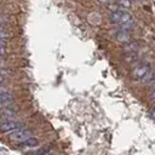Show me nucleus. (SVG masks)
<instances>
[{
    "label": "nucleus",
    "instance_id": "1",
    "mask_svg": "<svg viewBox=\"0 0 155 155\" xmlns=\"http://www.w3.org/2000/svg\"><path fill=\"white\" fill-rule=\"evenodd\" d=\"M110 21H111L113 24H116V25H122V24L133 22L131 13H128L127 11H124V10H119V11L111 12Z\"/></svg>",
    "mask_w": 155,
    "mask_h": 155
},
{
    "label": "nucleus",
    "instance_id": "2",
    "mask_svg": "<svg viewBox=\"0 0 155 155\" xmlns=\"http://www.w3.org/2000/svg\"><path fill=\"white\" fill-rule=\"evenodd\" d=\"M30 137H33V131L28 130V128H23V127L15 131V132L8 133V139L12 140V142H17V143L24 142Z\"/></svg>",
    "mask_w": 155,
    "mask_h": 155
},
{
    "label": "nucleus",
    "instance_id": "3",
    "mask_svg": "<svg viewBox=\"0 0 155 155\" xmlns=\"http://www.w3.org/2000/svg\"><path fill=\"white\" fill-rule=\"evenodd\" d=\"M151 71V68H150V64L149 63H142L139 65H137L133 70H132V78L134 80H140L143 81L144 78Z\"/></svg>",
    "mask_w": 155,
    "mask_h": 155
},
{
    "label": "nucleus",
    "instance_id": "4",
    "mask_svg": "<svg viewBox=\"0 0 155 155\" xmlns=\"http://www.w3.org/2000/svg\"><path fill=\"white\" fill-rule=\"evenodd\" d=\"M0 128H1L2 133H11V132H15V131L22 128V124L17 122V121H13L11 119H7V120H4L1 122Z\"/></svg>",
    "mask_w": 155,
    "mask_h": 155
},
{
    "label": "nucleus",
    "instance_id": "5",
    "mask_svg": "<svg viewBox=\"0 0 155 155\" xmlns=\"http://www.w3.org/2000/svg\"><path fill=\"white\" fill-rule=\"evenodd\" d=\"M0 102H1V107L5 108L7 105H10L13 102V97L10 92H7L4 87H1V97H0Z\"/></svg>",
    "mask_w": 155,
    "mask_h": 155
},
{
    "label": "nucleus",
    "instance_id": "6",
    "mask_svg": "<svg viewBox=\"0 0 155 155\" xmlns=\"http://www.w3.org/2000/svg\"><path fill=\"white\" fill-rule=\"evenodd\" d=\"M38 144H39V140H38L36 138H34V137H30V138H28L27 140L18 143V147H21V148H34V147H36Z\"/></svg>",
    "mask_w": 155,
    "mask_h": 155
},
{
    "label": "nucleus",
    "instance_id": "7",
    "mask_svg": "<svg viewBox=\"0 0 155 155\" xmlns=\"http://www.w3.org/2000/svg\"><path fill=\"white\" fill-rule=\"evenodd\" d=\"M2 115H4V117H7V119H11L12 120V117L16 115V113L12 109H10V108H4Z\"/></svg>",
    "mask_w": 155,
    "mask_h": 155
},
{
    "label": "nucleus",
    "instance_id": "8",
    "mask_svg": "<svg viewBox=\"0 0 155 155\" xmlns=\"http://www.w3.org/2000/svg\"><path fill=\"white\" fill-rule=\"evenodd\" d=\"M117 4H119V6H120V7H122V8H128V7L131 6L130 0H119V1H117Z\"/></svg>",
    "mask_w": 155,
    "mask_h": 155
},
{
    "label": "nucleus",
    "instance_id": "9",
    "mask_svg": "<svg viewBox=\"0 0 155 155\" xmlns=\"http://www.w3.org/2000/svg\"><path fill=\"white\" fill-rule=\"evenodd\" d=\"M150 115H151V117H153V119H155V108H154V109L151 110V113H150Z\"/></svg>",
    "mask_w": 155,
    "mask_h": 155
},
{
    "label": "nucleus",
    "instance_id": "10",
    "mask_svg": "<svg viewBox=\"0 0 155 155\" xmlns=\"http://www.w3.org/2000/svg\"><path fill=\"white\" fill-rule=\"evenodd\" d=\"M150 97H151L153 99H155V90H154V91L151 92V94H150Z\"/></svg>",
    "mask_w": 155,
    "mask_h": 155
},
{
    "label": "nucleus",
    "instance_id": "11",
    "mask_svg": "<svg viewBox=\"0 0 155 155\" xmlns=\"http://www.w3.org/2000/svg\"><path fill=\"white\" fill-rule=\"evenodd\" d=\"M151 88H153V91H154V90H155V81H154V82H153V84H151Z\"/></svg>",
    "mask_w": 155,
    "mask_h": 155
}]
</instances>
